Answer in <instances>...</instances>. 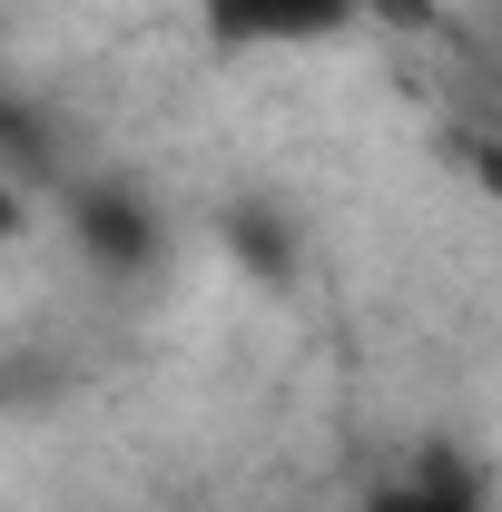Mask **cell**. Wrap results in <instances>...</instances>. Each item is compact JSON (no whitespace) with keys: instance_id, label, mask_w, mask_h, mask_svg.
<instances>
[{"instance_id":"cell-1","label":"cell","mask_w":502,"mask_h":512,"mask_svg":"<svg viewBox=\"0 0 502 512\" xmlns=\"http://www.w3.org/2000/svg\"><path fill=\"white\" fill-rule=\"evenodd\" d=\"M69 237H79V256L99 276H138V266H158V247H168V227L138 197V178H79L69 188Z\"/></svg>"},{"instance_id":"cell-2","label":"cell","mask_w":502,"mask_h":512,"mask_svg":"<svg viewBox=\"0 0 502 512\" xmlns=\"http://www.w3.org/2000/svg\"><path fill=\"white\" fill-rule=\"evenodd\" d=\"M197 20L227 50H286V40H335L355 0H197Z\"/></svg>"},{"instance_id":"cell-3","label":"cell","mask_w":502,"mask_h":512,"mask_svg":"<svg viewBox=\"0 0 502 512\" xmlns=\"http://www.w3.org/2000/svg\"><path fill=\"white\" fill-rule=\"evenodd\" d=\"M365 512H493V493H483V473L473 463H453V453H434L424 473H404V483H384Z\"/></svg>"},{"instance_id":"cell-4","label":"cell","mask_w":502,"mask_h":512,"mask_svg":"<svg viewBox=\"0 0 502 512\" xmlns=\"http://www.w3.org/2000/svg\"><path fill=\"white\" fill-rule=\"evenodd\" d=\"M227 227H237V247H247V266H256V276H286V256H296V237H286L276 217H256V207H237Z\"/></svg>"},{"instance_id":"cell-5","label":"cell","mask_w":502,"mask_h":512,"mask_svg":"<svg viewBox=\"0 0 502 512\" xmlns=\"http://www.w3.org/2000/svg\"><path fill=\"white\" fill-rule=\"evenodd\" d=\"M355 20H375V30H404V40H424V30H443V0H355Z\"/></svg>"},{"instance_id":"cell-6","label":"cell","mask_w":502,"mask_h":512,"mask_svg":"<svg viewBox=\"0 0 502 512\" xmlns=\"http://www.w3.org/2000/svg\"><path fill=\"white\" fill-rule=\"evenodd\" d=\"M463 168L483 178V197H502V138H463Z\"/></svg>"}]
</instances>
